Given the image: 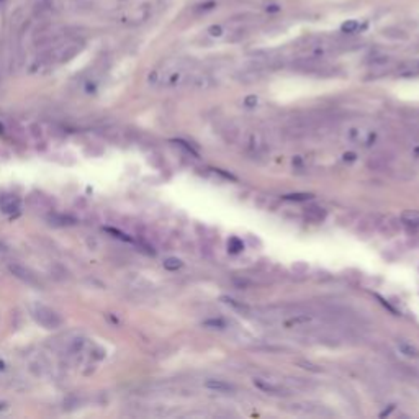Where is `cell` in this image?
Returning <instances> with one entry per match:
<instances>
[{
	"label": "cell",
	"mask_w": 419,
	"mask_h": 419,
	"mask_svg": "<svg viewBox=\"0 0 419 419\" xmlns=\"http://www.w3.org/2000/svg\"><path fill=\"white\" fill-rule=\"evenodd\" d=\"M194 75H195V72H192L188 62L175 61L171 64H165L161 69H156L149 75V80L153 83H157V86H161V87L174 89V87L187 86V83L190 86Z\"/></svg>",
	"instance_id": "cell-1"
},
{
	"label": "cell",
	"mask_w": 419,
	"mask_h": 419,
	"mask_svg": "<svg viewBox=\"0 0 419 419\" xmlns=\"http://www.w3.org/2000/svg\"><path fill=\"white\" fill-rule=\"evenodd\" d=\"M344 138L349 142H352V144L368 148V146H373L376 142V139H379V133L370 127H365V124H354V127H349L344 131Z\"/></svg>",
	"instance_id": "cell-2"
},
{
	"label": "cell",
	"mask_w": 419,
	"mask_h": 419,
	"mask_svg": "<svg viewBox=\"0 0 419 419\" xmlns=\"http://www.w3.org/2000/svg\"><path fill=\"white\" fill-rule=\"evenodd\" d=\"M33 318L36 320L38 324H41L46 329H57L62 326V318L57 315L54 309H51L49 306L45 305H35L31 309Z\"/></svg>",
	"instance_id": "cell-3"
},
{
	"label": "cell",
	"mask_w": 419,
	"mask_h": 419,
	"mask_svg": "<svg viewBox=\"0 0 419 419\" xmlns=\"http://www.w3.org/2000/svg\"><path fill=\"white\" fill-rule=\"evenodd\" d=\"M253 383L257 390H261L262 393H267V395H272V396H290L291 395V390L287 387V385L270 380V379H264V376H254Z\"/></svg>",
	"instance_id": "cell-4"
},
{
	"label": "cell",
	"mask_w": 419,
	"mask_h": 419,
	"mask_svg": "<svg viewBox=\"0 0 419 419\" xmlns=\"http://www.w3.org/2000/svg\"><path fill=\"white\" fill-rule=\"evenodd\" d=\"M244 146L249 153L253 154H262L269 149V141H267L265 135L262 131H249L244 139Z\"/></svg>",
	"instance_id": "cell-5"
},
{
	"label": "cell",
	"mask_w": 419,
	"mask_h": 419,
	"mask_svg": "<svg viewBox=\"0 0 419 419\" xmlns=\"http://www.w3.org/2000/svg\"><path fill=\"white\" fill-rule=\"evenodd\" d=\"M8 270H10L16 279H20L25 283H28V285H39L36 275L33 274L30 269H27L25 265H22V264H10V265H8Z\"/></svg>",
	"instance_id": "cell-6"
},
{
	"label": "cell",
	"mask_w": 419,
	"mask_h": 419,
	"mask_svg": "<svg viewBox=\"0 0 419 419\" xmlns=\"http://www.w3.org/2000/svg\"><path fill=\"white\" fill-rule=\"evenodd\" d=\"M316 321L315 315H309V313H295V315H290L287 320L283 323L288 326V328H293V326H308V324H313Z\"/></svg>",
	"instance_id": "cell-7"
},
{
	"label": "cell",
	"mask_w": 419,
	"mask_h": 419,
	"mask_svg": "<svg viewBox=\"0 0 419 419\" xmlns=\"http://www.w3.org/2000/svg\"><path fill=\"white\" fill-rule=\"evenodd\" d=\"M0 210H2L5 215L16 213L20 210V198L15 195H4L0 198Z\"/></svg>",
	"instance_id": "cell-8"
},
{
	"label": "cell",
	"mask_w": 419,
	"mask_h": 419,
	"mask_svg": "<svg viewBox=\"0 0 419 419\" xmlns=\"http://www.w3.org/2000/svg\"><path fill=\"white\" fill-rule=\"evenodd\" d=\"M396 349L401 355H405L408 359H419V349L414 346L413 342H409L406 339H398L396 341Z\"/></svg>",
	"instance_id": "cell-9"
},
{
	"label": "cell",
	"mask_w": 419,
	"mask_h": 419,
	"mask_svg": "<svg viewBox=\"0 0 419 419\" xmlns=\"http://www.w3.org/2000/svg\"><path fill=\"white\" fill-rule=\"evenodd\" d=\"M205 387L208 390H213V391H218V393L234 391V385L224 382V380H218V379H208V380H205Z\"/></svg>",
	"instance_id": "cell-10"
},
{
	"label": "cell",
	"mask_w": 419,
	"mask_h": 419,
	"mask_svg": "<svg viewBox=\"0 0 419 419\" xmlns=\"http://www.w3.org/2000/svg\"><path fill=\"white\" fill-rule=\"evenodd\" d=\"M401 221L406 226H413V228H419V210H408L401 215Z\"/></svg>",
	"instance_id": "cell-11"
},
{
	"label": "cell",
	"mask_w": 419,
	"mask_h": 419,
	"mask_svg": "<svg viewBox=\"0 0 419 419\" xmlns=\"http://www.w3.org/2000/svg\"><path fill=\"white\" fill-rule=\"evenodd\" d=\"M359 30H360V23L357 20H347L341 25V31L346 33V35H354Z\"/></svg>",
	"instance_id": "cell-12"
},
{
	"label": "cell",
	"mask_w": 419,
	"mask_h": 419,
	"mask_svg": "<svg viewBox=\"0 0 419 419\" xmlns=\"http://www.w3.org/2000/svg\"><path fill=\"white\" fill-rule=\"evenodd\" d=\"M383 35L387 38H391V39H405L406 38V33L400 28H385L383 30Z\"/></svg>",
	"instance_id": "cell-13"
},
{
	"label": "cell",
	"mask_w": 419,
	"mask_h": 419,
	"mask_svg": "<svg viewBox=\"0 0 419 419\" xmlns=\"http://www.w3.org/2000/svg\"><path fill=\"white\" fill-rule=\"evenodd\" d=\"M182 265H183V262L177 257H169V259H165V261H164V267L167 270H179Z\"/></svg>",
	"instance_id": "cell-14"
},
{
	"label": "cell",
	"mask_w": 419,
	"mask_h": 419,
	"mask_svg": "<svg viewBox=\"0 0 419 419\" xmlns=\"http://www.w3.org/2000/svg\"><path fill=\"white\" fill-rule=\"evenodd\" d=\"M206 328H212V329H224L226 328V321L221 320V318H213V320H206L203 323Z\"/></svg>",
	"instance_id": "cell-15"
},
{
	"label": "cell",
	"mask_w": 419,
	"mask_h": 419,
	"mask_svg": "<svg viewBox=\"0 0 419 419\" xmlns=\"http://www.w3.org/2000/svg\"><path fill=\"white\" fill-rule=\"evenodd\" d=\"M308 216L311 218V220H315V221H321V220H324V218H326V212H323V208L313 206V208L308 210Z\"/></svg>",
	"instance_id": "cell-16"
},
{
	"label": "cell",
	"mask_w": 419,
	"mask_h": 419,
	"mask_svg": "<svg viewBox=\"0 0 419 419\" xmlns=\"http://www.w3.org/2000/svg\"><path fill=\"white\" fill-rule=\"evenodd\" d=\"M215 7H216V2H215V0H206V2H203V4H198V5L195 7V12L205 13V12L213 10Z\"/></svg>",
	"instance_id": "cell-17"
},
{
	"label": "cell",
	"mask_w": 419,
	"mask_h": 419,
	"mask_svg": "<svg viewBox=\"0 0 419 419\" xmlns=\"http://www.w3.org/2000/svg\"><path fill=\"white\" fill-rule=\"evenodd\" d=\"M208 35L213 38H221L224 35V28L221 27V25H213V27L208 28Z\"/></svg>",
	"instance_id": "cell-18"
},
{
	"label": "cell",
	"mask_w": 419,
	"mask_h": 419,
	"mask_svg": "<svg viewBox=\"0 0 419 419\" xmlns=\"http://www.w3.org/2000/svg\"><path fill=\"white\" fill-rule=\"evenodd\" d=\"M313 195H309V194H297V195H287L285 198L287 200H293V202H306V200H309Z\"/></svg>",
	"instance_id": "cell-19"
},
{
	"label": "cell",
	"mask_w": 419,
	"mask_h": 419,
	"mask_svg": "<svg viewBox=\"0 0 419 419\" xmlns=\"http://www.w3.org/2000/svg\"><path fill=\"white\" fill-rule=\"evenodd\" d=\"M228 246H229V249L233 250V253H239V250L242 249V242L238 238H231Z\"/></svg>",
	"instance_id": "cell-20"
},
{
	"label": "cell",
	"mask_w": 419,
	"mask_h": 419,
	"mask_svg": "<svg viewBox=\"0 0 419 419\" xmlns=\"http://www.w3.org/2000/svg\"><path fill=\"white\" fill-rule=\"evenodd\" d=\"M282 10V7L279 4H269V5H265V12L267 13H279Z\"/></svg>",
	"instance_id": "cell-21"
},
{
	"label": "cell",
	"mask_w": 419,
	"mask_h": 419,
	"mask_svg": "<svg viewBox=\"0 0 419 419\" xmlns=\"http://www.w3.org/2000/svg\"><path fill=\"white\" fill-rule=\"evenodd\" d=\"M7 249H8V247H7V246L4 244V242H2V241H0V250H2V253H5V250H7Z\"/></svg>",
	"instance_id": "cell-22"
}]
</instances>
